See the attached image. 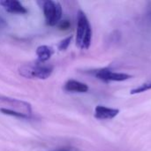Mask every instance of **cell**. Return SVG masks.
I'll use <instances>...</instances> for the list:
<instances>
[{"label":"cell","mask_w":151,"mask_h":151,"mask_svg":"<svg viewBox=\"0 0 151 151\" xmlns=\"http://www.w3.org/2000/svg\"><path fill=\"white\" fill-rule=\"evenodd\" d=\"M53 72V66L50 64L43 63L38 59L29 63L23 64L19 68V73L21 76L27 79H48Z\"/></svg>","instance_id":"cell-1"},{"label":"cell","mask_w":151,"mask_h":151,"mask_svg":"<svg viewBox=\"0 0 151 151\" xmlns=\"http://www.w3.org/2000/svg\"><path fill=\"white\" fill-rule=\"evenodd\" d=\"M92 42V27L90 22L82 10L77 12L76 45L81 50H88Z\"/></svg>","instance_id":"cell-2"},{"label":"cell","mask_w":151,"mask_h":151,"mask_svg":"<svg viewBox=\"0 0 151 151\" xmlns=\"http://www.w3.org/2000/svg\"><path fill=\"white\" fill-rule=\"evenodd\" d=\"M40 3H42L41 8L43 11L47 25L51 27L58 25L62 17V6L60 3L52 0L42 1Z\"/></svg>","instance_id":"cell-3"},{"label":"cell","mask_w":151,"mask_h":151,"mask_svg":"<svg viewBox=\"0 0 151 151\" xmlns=\"http://www.w3.org/2000/svg\"><path fill=\"white\" fill-rule=\"evenodd\" d=\"M93 74L100 81L104 82H111V81H125L132 78V75L124 73H117L113 72L108 67L101 68L95 70Z\"/></svg>","instance_id":"cell-4"},{"label":"cell","mask_w":151,"mask_h":151,"mask_svg":"<svg viewBox=\"0 0 151 151\" xmlns=\"http://www.w3.org/2000/svg\"><path fill=\"white\" fill-rule=\"evenodd\" d=\"M0 104H7L10 106V108H5L12 110L13 111L20 112L31 119L32 116V108L30 104L24 102L22 100L15 99V98H10V97H5V96H0Z\"/></svg>","instance_id":"cell-5"},{"label":"cell","mask_w":151,"mask_h":151,"mask_svg":"<svg viewBox=\"0 0 151 151\" xmlns=\"http://www.w3.org/2000/svg\"><path fill=\"white\" fill-rule=\"evenodd\" d=\"M120 111L119 109L109 108L104 105H97L95 109V118L100 120L112 119L119 114Z\"/></svg>","instance_id":"cell-6"},{"label":"cell","mask_w":151,"mask_h":151,"mask_svg":"<svg viewBox=\"0 0 151 151\" xmlns=\"http://www.w3.org/2000/svg\"><path fill=\"white\" fill-rule=\"evenodd\" d=\"M0 5L10 13H18V14H26L27 13V9L17 0H3L0 1Z\"/></svg>","instance_id":"cell-7"},{"label":"cell","mask_w":151,"mask_h":151,"mask_svg":"<svg viewBox=\"0 0 151 151\" xmlns=\"http://www.w3.org/2000/svg\"><path fill=\"white\" fill-rule=\"evenodd\" d=\"M64 89L68 92L86 93L88 91V86L83 82L75 81V80H69L65 82L64 86Z\"/></svg>","instance_id":"cell-8"},{"label":"cell","mask_w":151,"mask_h":151,"mask_svg":"<svg viewBox=\"0 0 151 151\" xmlns=\"http://www.w3.org/2000/svg\"><path fill=\"white\" fill-rule=\"evenodd\" d=\"M53 50L51 47L47 45H41L36 49V55L38 57V60L43 63H46L52 56Z\"/></svg>","instance_id":"cell-9"},{"label":"cell","mask_w":151,"mask_h":151,"mask_svg":"<svg viewBox=\"0 0 151 151\" xmlns=\"http://www.w3.org/2000/svg\"><path fill=\"white\" fill-rule=\"evenodd\" d=\"M151 89V79L147 81L146 82L141 84L139 87H136L133 89H131L130 94L131 95H137V94H141V93H144L147 92L148 90Z\"/></svg>","instance_id":"cell-10"},{"label":"cell","mask_w":151,"mask_h":151,"mask_svg":"<svg viewBox=\"0 0 151 151\" xmlns=\"http://www.w3.org/2000/svg\"><path fill=\"white\" fill-rule=\"evenodd\" d=\"M0 112L2 114L8 115V116H12V117H15V118H19V119H30L29 117H27V115H25L23 113L17 112V111H13L12 110L5 109V108H3V107H0Z\"/></svg>","instance_id":"cell-11"},{"label":"cell","mask_w":151,"mask_h":151,"mask_svg":"<svg viewBox=\"0 0 151 151\" xmlns=\"http://www.w3.org/2000/svg\"><path fill=\"white\" fill-rule=\"evenodd\" d=\"M73 40V35H70L66 38H65L64 40H62L59 44H58V50L61 51H64L65 50H67V48L69 47V45L71 44V42Z\"/></svg>","instance_id":"cell-12"},{"label":"cell","mask_w":151,"mask_h":151,"mask_svg":"<svg viewBox=\"0 0 151 151\" xmlns=\"http://www.w3.org/2000/svg\"><path fill=\"white\" fill-rule=\"evenodd\" d=\"M58 28L60 30H67V29L70 28L71 23H70L69 20H61V21L58 22Z\"/></svg>","instance_id":"cell-13"},{"label":"cell","mask_w":151,"mask_h":151,"mask_svg":"<svg viewBox=\"0 0 151 151\" xmlns=\"http://www.w3.org/2000/svg\"><path fill=\"white\" fill-rule=\"evenodd\" d=\"M53 151H72V150H71V149H69V148H62V149H58V150H53Z\"/></svg>","instance_id":"cell-14"}]
</instances>
